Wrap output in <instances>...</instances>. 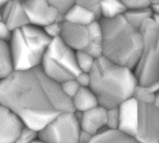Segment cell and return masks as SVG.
Here are the masks:
<instances>
[{
	"instance_id": "6da1fadb",
	"label": "cell",
	"mask_w": 159,
	"mask_h": 143,
	"mask_svg": "<svg viewBox=\"0 0 159 143\" xmlns=\"http://www.w3.org/2000/svg\"><path fill=\"white\" fill-rule=\"evenodd\" d=\"M0 105L37 132L59 114L73 110L60 84L47 76L40 66L13 70L0 80Z\"/></svg>"
},
{
	"instance_id": "7a4b0ae2",
	"label": "cell",
	"mask_w": 159,
	"mask_h": 143,
	"mask_svg": "<svg viewBox=\"0 0 159 143\" xmlns=\"http://www.w3.org/2000/svg\"><path fill=\"white\" fill-rule=\"evenodd\" d=\"M89 88L99 105L108 109L117 107L132 97L138 85L134 71L101 56L89 72Z\"/></svg>"
},
{
	"instance_id": "3957f363",
	"label": "cell",
	"mask_w": 159,
	"mask_h": 143,
	"mask_svg": "<svg viewBox=\"0 0 159 143\" xmlns=\"http://www.w3.org/2000/svg\"><path fill=\"white\" fill-rule=\"evenodd\" d=\"M102 33V55L107 59L134 70L140 57L142 39L140 29L124 16L99 19Z\"/></svg>"
},
{
	"instance_id": "277c9868",
	"label": "cell",
	"mask_w": 159,
	"mask_h": 143,
	"mask_svg": "<svg viewBox=\"0 0 159 143\" xmlns=\"http://www.w3.org/2000/svg\"><path fill=\"white\" fill-rule=\"evenodd\" d=\"M51 40L42 28L30 24L12 32L8 44L14 70L40 67Z\"/></svg>"
},
{
	"instance_id": "5b68a950",
	"label": "cell",
	"mask_w": 159,
	"mask_h": 143,
	"mask_svg": "<svg viewBox=\"0 0 159 143\" xmlns=\"http://www.w3.org/2000/svg\"><path fill=\"white\" fill-rule=\"evenodd\" d=\"M139 29L142 48L134 71L138 83L147 85L159 81V17L154 15Z\"/></svg>"
},
{
	"instance_id": "8992f818",
	"label": "cell",
	"mask_w": 159,
	"mask_h": 143,
	"mask_svg": "<svg viewBox=\"0 0 159 143\" xmlns=\"http://www.w3.org/2000/svg\"><path fill=\"white\" fill-rule=\"evenodd\" d=\"M76 52L60 37L52 39L40 67L47 76L59 84L75 78L80 72L76 63Z\"/></svg>"
},
{
	"instance_id": "52a82bcc",
	"label": "cell",
	"mask_w": 159,
	"mask_h": 143,
	"mask_svg": "<svg viewBox=\"0 0 159 143\" xmlns=\"http://www.w3.org/2000/svg\"><path fill=\"white\" fill-rule=\"evenodd\" d=\"M81 127L78 114L64 111L37 131V137L45 143H78Z\"/></svg>"
},
{
	"instance_id": "ba28073f",
	"label": "cell",
	"mask_w": 159,
	"mask_h": 143,
	"mask_svg": "<svg viewBox=\"0 0 159 143\" xmlns=\"http://www.w3.org/2000/svg\"><path fill=\"white\" fill-rule=\"evenodd\" d=\"M139 104L136 139L140 143H159V109L153 104Z\"/></svg>"
},
{
	"instance_id": "9c48e42d",
	"label": "cell",
	"mask_w": 159,
	"mask_h": 143,
	"mask_svg": "<svg viewBox=\"0 0 159 143\" xmlns=\"http://www.w3.org/2000/svg\"><path fill=\"white\" fill-rule=\"evenodd\" d=\"M22 2L32 25L42 28L63 19L61 12L48 0H25Z\"/></svg>"
},
{
	"instance_id": "30bf717a",
	"label": "cell",
	"mask_w": 159,
	"mask_h": 143,
	"mask_svg": "<svg viewBox=\"0 0 159 143\" xmlns=\"http://www.w3.org/2000/svg\"><path fill=\"white\" fill-rule=\"evenodd\" d=\"M118 109L119 122L117 129L135 137L139 124V103L131 97L120 104Z\"/></svg>"
},
{
	"instance_id": "8fae6325",
	"label": "cell",
	"mask_w": 159,
	"mask_h": 143,
	"mask_svg": "<svg viewBox=\"0 0 159 143\" xmlns=\"http://www.w3.org/2000/svg\"><path fill=\"white\" fill-rule=\"evenodd\" d=\"M60 38L75 51L85 50L89 43L88 26L70 23L63 19Z\"/></svg>"
},
{
	"instance_id": "7c38bea8",
	"label": "cell",
	"mask_w": 159,
	"mask_h": 143,
	"mask_svg": "<svg viewBox=\"0 0 159 143\" xmlns=\"http://www.w3.org/2000/svg\"><path fill=\"white\" fill-rule=\"evenodd\" d=\"M1 19L14 32L30 24L22 1L9 0L0 7Z\"/></svg>"
},
{
	"instance_id": "4fadbf2b",
	"label": "cell",
	"mask_w": 159,
	"mask_h": 143,
	"mask_svg": "<svg viewBox=\"0 0 159 143\" xmlns=\"http://www.w3.org/2000/svg\"><path fill=\"white\" fill-rule=\"evenodd\" d=\"M107 108L101 105L85 112L77 113L81 129L91 136H94L106 129Z\"/></svg>"
},
{
	"instance_id": "5bb4252c",
	"label": "cell",
	"mask_w": 159,
	"mask_h": 143,
	"mask_svg": "<svg viewBox=\"0 0 159 143\" xmlns=\"http://www.w3.org/2000/svg\"><path fill=\"white\" fill-rule=\"evenodd\" d=\"M23 127L11 111L0 105V143H12Z\"/></svg>"
},
{
	"instance_id": "9a60e30c",
	"label": "cell",
	"mask_w": 159,
	"mask_h": 143,
	"mask_svg": "<svg viewBox=\"0 0 159 143\" xmlns=\"http://www.w3.org/2000/svg\"><path fill=\"white\" fill-rule=\"evenodd\" d=\"M63 19L70 23L88 26L99 18L92 10L75 2L63 13Z\"/></svg>"
},
{
	"instance_id": "2e32d148",
	"label": "cell",
	"mask_w": 159,
	"mask_h": 143,
	"mask_svg": "<svg viewBox=\"0 0 159 143\" xmlns=\"http://www.w3.org/2000/svg\"><path fill=\"white\" fill-rule=\"evenodd\" d=\"M70 101L73 110L79 113L99 105L96 96L89 87H81Z\"/></svg>"
},
{
	"instance_id": "e0dca14e",
	"label": "cell",
	"mask_w": 159,
	"mask_h": 143,
	"mask_svg": "<svg viewBox=\"0 0 159 143\" xmlns=\"http://www.w3.org/2000/svg\"><path fill=\"white\" fill-rule=\"evenodd\" d=\"M88 143H140L135 137L119 129H105L93 136Z\"/></svg>"
},
{
	"instance_id": "ac0fdd59",
	"label": "cell",
	"mask_w": 159,
	"mask_h": 143,
	"mask_svg": "<svg viewBox=\"0 0 159 143\" xmlns=\"http://www.w3.org/2000/svg\"><path fill=\"white\" fill-rule=\"evenodd\" d=\"M89 43L85 51L98 58L102 55V33L99 19L88 25Z\"/></svg>"
},
{
	"instance_id": "d6986e66",
	"label": "cell",
	"mask_w": 159,
	"mask_h": 143,
	"mask_svg": "<svg viewBox=\"0 0 159 143\" xmlns=\"http://www.w3.org/2000/svg\"><path fill=\"white\" fill-rule=\"evenodd\" d=\"M123 16L128 22L139 29L147 20L153 17L154 12L152 6H150L127 9Z\"/></svg>"
},
{
	"instance_id": "ffe728a7",
	"label": "cell",
	"mask_w": 159,
	"mask_h": 143,
	"mask_svg": "<svg viewBox=\"0 0 159 143\" xmlns=\"http://www.w3.org/2000/svg\"><path fill=\"white\" fill-rule=\"evenodd\" d=\"M126 7L120 0H102L99 7V18L111 19L124 15Z\"/></svg>"
},
{
	"instance_id": "44dd1931",
	"label": "cell",
	"mask_w": 159,
	"mask_h": 143,
	"mask_svg": "<svg viewBox=\"0 0 159 143\" xmlns=\"http://www.w3.org/2000/svg\"><path fill=\"white\" fill-rule=\"evenodd\" d=\"M159 91V81L147 85L139 84L136 86L132 97L139 103L153 104L155 93Z\"/></svg>"
},
{
	"instance_id": "7402d4cb",
	"label": "cell",
	"mask_w": 159,
	"mask_h": 143,
	"mask_svg": "<svg viewBox=\"0 0 159 143\" xmlns=\"http://www.w3.org/2000/svg\"><path fill=\"white\" fill-rule=\"evenodd\" d=\"M13 70L8 42L0 40V80Z\"/></svg>"
},
{
	"instance_id": "603a6c76",
	"label": "cell",
	"mask_w": 159,
	"mask_h": 143,
	"mask_svg": "<svg viewBox=\"0 0 159 143\" xmlns=\"http://www.w3.org/2000/svg\"><path fill=\"white\" fill-rule=\"evenodd\" d=\"M97 58L85 50L76 52L77 66L80 72L89 73L92 70Z\"/></svg>"
},
{
	"instance_id": "cb8c5ba5",
	"label": "cell",
	"mask_w": 159,
	"mask_h": 143,
	"mask_svg": "<svg viewBox=\"0 0 159 143\" xmlns=\"http://www.w3.org/2000/svg\"><path fill=\"white\" fill-rule=\"evenodd\" d=\"M37 137V131L24 126L12 143H31Z\"/></svg>"
},
{
	"instance_id": "d4e9b609",
	"label": "cell",
	"mask_w": 159,
	"mask_h": 143,
	"mask_svg": "<svg viewBox=\"0 0 159 143\" xmlns=\"http://www.w3.org/2000/svg\"><path fill=\"white\" fill-rule=\"evenodd\" d=\"M61 89L65 95L70 99L78 92L81 86L75 78L67 80L60 84Z\"/></svg>"
},
{
	"instance_id": "484cf974",
	"label": "cell",
	"mask_w": 159,
	"mask_h": 143,
	"mask_svg": "<svg viewBox=\"0 0 159 143\" xmlns=\"http://www.w3.org/2000/svg\"><path fill=\"white\" fill-rule=\"evenodd\" d=\"M62 22L63 19L56 21L46 25L42 27V29L47 35L51 39L60 37L62 29Z\"/></svg>"
},
{
	"instance_id": "4316f807",
	"label": "cell",
	"mask_w": 159,
	"mask_h": 143,
	"mask_svg": "<svg viewBox=\"0 0 159 143\" xmlns=\"http://www.w3.org/2000/svg\"><path fill=\"white\" fill-rule=\"evenodd\" d=\"M119 122V114L118 106L107 109L106 128L109 129H117Z\"/></svg>"
},
{
	"instance_id": "83f0119b",
	"label": "cell",
	"mask_w": 159,
	"mask_h": 143,
	"mask_svg": "<svg viewBox=\"0 0 159 143\" xmlns=\"http://www.w3.org/2000/svg\"><path fill=\"white\" fill-rule=\"evenodd\" d=\"M127 9L152 6L151 0H120Z\"/></svg>"
},
{
	"instance_id": "f1b7e54d",
	"label": "cell",
	"mask_w": 159,
	"mask_h": 143,
	"mask_svg": "<svg viewBox=\"0 0 159 143\" xmlns=\"http://www.w3.org/2000/svg\"><path fill=\"white\" fill-rule=\"evenodd\" d=\"M102 1V0H76L75 2L92 10L96 12L99 17V7Z\"/></svg>"
},
{
	"instance_id": "f546056e",
	"label": "cell",
	"mask_w": 159,
	"mask_h": 143,
	"mask_svg": "<svg viewBox=\"0 0 159 143\" xmlns=\"http://www.w3.org/2000/svg\"><path fill=\"white\" fill-rule=\"evenodd\" d=\"M51 4L55 6L62 14L74 3L76 0H48Z\"/></svg>"
},
{
	"instance_id": "4dcf8cb0",
	"label": "cell",
	"mask_w": 159,
	"mask_h": 143,
	"mask_svg": "<svg viewBox=\"0 0 159 143\" xmlns=\"http://www.w3.org/2000/svg\"><path fill=\"white\" fill-rule=\"evenodd\" d=\"M12 31L8 27L6 24L2 20H0V40L9 42Z\"/></svg>"
},
{
	"instance_id": "1f68e13d",
	"label": "cell",
	"mask_w": 159,
	"mask_h": 143,
	"mask_svg": "<svg viewBox=\"0 0 159 143\" xmlns=\"http://www.w3.org/2000/svg\"><path fill=\"white\" fill-rule=\"evenodd\" d=\"M75 78L81 87H89L91 81L89 73L80 72Z\"/></svg>"
},
{
	"instance_id": "d6a6232c",
	"label": "cell",
	"mask_w": 159,
	"mask_h": 143,
	"mask_svg": "<svg viewBox=\"0 0 159 143\" xmlns=\"http://www.w3.org/2000/svg\"><path fill=\"white\" fill-rule=\"evenodd\" d=\"M153 106H155L156 108L159 109V91H157L155 93L153 103Z\"/></svg>"
},
{
	"instance_id": "836d02e7",
	"label": "cell",
	"mask_w": 159,
	"mask_h": 143,
	"mask_svg": "<svg viewBox=\"0 0 159 143\" xmlns=\"http://www.w3.org/2000/svg\"><path fill=\"white\" fill-rule=\"evenodd\" d=\"M152 7L153 9L154 15L159 17V4H152Z\"/></svg>"
},
{
	"instance_id": "e575fe53",
	"label": "cell",
	"mask_w": 159,
	"mask_h": 143,
	"mask_svg": "<svg viewBox=\"0 0 159 143\" xmlns=\"http://www.w3.org/2000/svg\"><path fill=\"white\" fill-rule=\"evenodd\" d=\"M31 143H45L43 141H42L40 139H39L38 137H37Z\"/></svg>"
},
{
	"instance_id": "d590c367",
	"label": "cell",
	"mask_w": 159,
	"mask_h": 143,
	"mask_svg": "<svg viewBox=\"0 0 159 143\" xmlns=\"http://www.w3.org/2000/svg\"><path fill=\"white\" fill-rule=\"evenodd\" d=\"M9 0H0V7L3 5L6 2H7Z\"/></svg>"
},
{
	"instance_id": "8d00e7d4",
	"label": "cell",
	"mask_w": 159,
	"mask_h": 143,
	"mask_svg": "<svg viewBox=\"0 0 159 143\" xmlns=\"http://www.w3.org/2000/svg\"><path fill=\"white\" fill-rule=\"evenodd\" d=\"M152 5V4H159V0H151Z\"/></svg>"
},
{
	"instance_id": "74e56055",
	"label": "cell",
	"mask_w": 159,
	"mask_h": 143,
	"mask_svg": "<svg viewBox=\"0 0 159 143\" xmlns=\"http://www.w3.org/2000/svg\"><path fill=\"white\" fill-rule=\"evenodd\" d=\"M0 20H2V19H1V12H0Z\"/></svg>"
},
{
	"instance_id": "f35d334b",
	"label": "cell",
	"mask_w": 159,
	"mask_h": 143,
	"mask_svg": "<svg viewBox=\"0 0 159 143\" xmlns=\"http://www.w3.org/2000/svg\"><path fill=\"white\" fill-rule=\"evenodd\" d=\"M19 1H25V0H19Z\"/></svg>"
}]
</instances>
